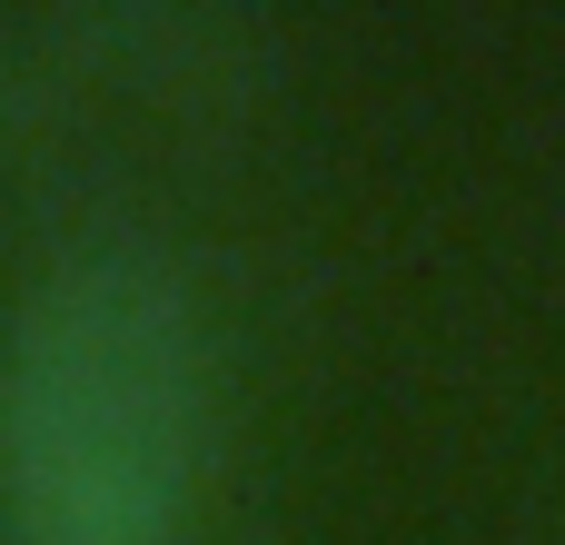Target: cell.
Listing matches in <instances>:
<instances>
[{"instance_id":"obj_1","label":"cell","mask_w":565,"mask_h":545,"mask_svg":"<svg viewBox=\"0 0 565 545\" xmlns=\"http://www.w3.org/2000/svg\"><path fill=\"white\" fill-rule=\"evenodd\" d=\"M218 348L179 258L70 238L0 308V545H189Z\"/></svg>"}]
</instances>
